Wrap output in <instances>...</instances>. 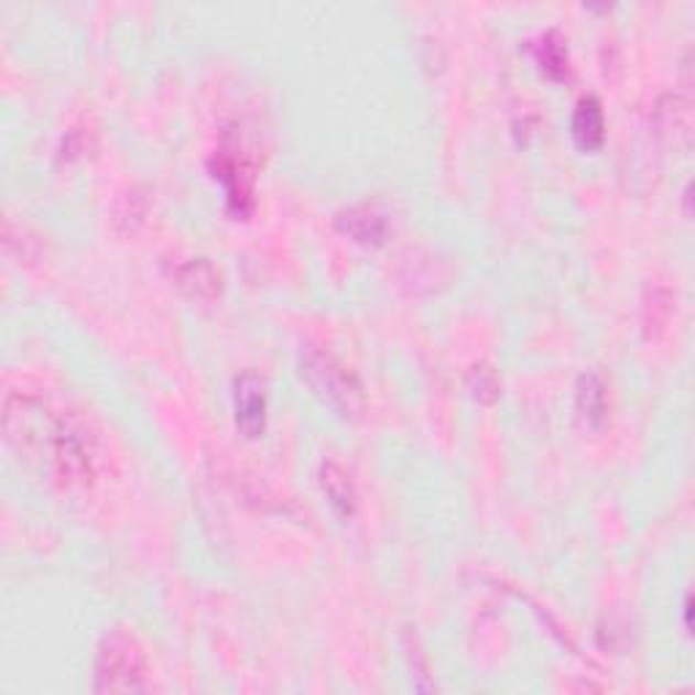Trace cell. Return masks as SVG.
I'll list each match as a JSON object with an SVG mask.
<instances>
[{"instance_id":"obj_1","label":"cell","mask_w":695,"mask_h":695,"mask_svg":"<svg viewBox=\"0 0 695 695\" xmlns=\"http://www.w3.org/2000/svg\"><path fill=\"white\" fill-rule=\"evenodd\" d=\"M302 376L310 389L343 419H359L365 411V389L359 378L329 350L307 346L302 350Z\"/></svg>"},{"instance_id":"obj_2","label":"cell","mask_w":695,"mask_h":695,"mask_svg":"<svg viewBox=\"0 0 695 695\" xmlns=\"http://www.w3.org/2000/svg\"><path fill=\"white\" fill-rule=\"evenodd\" d=\"M148 687V658L133 633L109 630L96 660V691L131 693Z\"/></svg>"},{"instance_id":"obj_3","label":"cell","mask_w":695,"mask_h":695,"mask_svg":"<svg viewBox=\"0 0 695 695\" xmlns=\"http://www.w3.org/2000/svg\"><path fill=\"white\" fill-rule=\"evenodd\" d=\"M215 180L224 185L226 204L237 218H245L253 209V169L245 161V155H237V150H229V144H220L218 153L209 161Z\"/></svg>"},{"instance_id":"obj_4","label":"cell","mask_w":695,"mask_h":695,"mask_svg":"<svg viewBox=\"0 0 695 695\" xmlns=\"http://www.w3.org/2000/svg\"><path fill=\"white\" fill-rule=\"evenodd\" d=\"M90 432L79 424L63 422L55 430V465L68 481H85L93 467Z\"/></svg>"},{"instance_id":"obj_5","label":"cell","mask_w":695,"mask_h":695,"mask_svg":"<svg viewBox=\"0 0 695 695\" xmlns=\"http://www.w3.org/2000/svg\"><path fill=\"white\" fill-rule=\"evenodd\" d=\"M234 413L245 437H259L267 426V391L256 372H242L234 381Z\"/></svg>"},{"instance_id":"obj_6","label":"cell","mask_w":695,"mask_h":695,"mask_svg":"<svg viewBox=\"0 0 695 695\" xmlns=\"http://www.w3.org/2000/svg\"><path fill=\"white\" fill-rule=\"evenodd\" d=\"M337 226L361 245H381L387 239L389 220L376 204H354L337 213Z\"/></svg>"},{"instance_id":"obj_7","label":"cell","mask_w":695,"mask_h":695,"mask_svg":"<svg viewBox=\"0 0 695 695\" xmlns=\"http://www.w3.org/2000/svg\"><path fill=\"white\" fill-rule=\"evenodd\" d=\"M571 137L579 144L584 153H593L604 144L606 139V120H604V107L595 96H584L576 104L574 120H571Z\"/></svg>"},{"instance_id":"obj_8","label":"cell","mask_w":695,"mask_h":695,"mask_svg":"<svg viewBox=\"0 0 695 695\" xmlns=\"http://www.w3.org/2000/svg\"><path fill=\"white\" fill-rule=\"evenodd\" d=\"M177 285L194 300L209 302L224 289V278L209 259H191L177 270Z\"/></svg>"},{"instance_id":"obj_9","label":"cell","mask_w":695,"mask_h":695,"mask_svg":"<svg viewBox=\"0 0 695 695\" xmlns=\"http://www.w3.org/2000/svg\"><path fill=\"white\" fill-rule=\"evenodd\" d=\"M535 63L541 66V72L552 79H565L571 72V57H568V41L560 36L557 31L541 33L539 39L530 44Z\"/></svg>"},{"instance_id":"obj_10","label":"cell","mask_w":695,"mask_h":695,"mask_svg":"<svg viewBox=\"0 0 695 695\" xmlns=\"http://www.w3.org/2000/svg\"><path fill=\"white\" fill-rule=\"evenodd\" d=\"M576 411L587 422V426L598 430L606 422V411H609V400H606V387L595 372L579 378L576 387Z\"/></svg>"},{"instance_id":"obj_11","label":"cell","mask_w":695,"mask_h":695,"mask_svg":"<svg viewBox=\"0 0 695 695\" xmlns=\"http://www.w3.org/2000/svg\"><path fill=\"white\" fill-rule=\"evenodd\" d=\"M321 489H324V495L329 498L332 508H335L337 513L350 517V513L356 511L354 481H350L348 473L337 463H332V459L321 465Z\"/></svg>"},{"instance_id":"obj_12","label":"cell","mask_w":695,"mask_h":695,"mask_svg":"<svg viewBox=\"0 0 695 695\" xmlns=\"http://www.w3.org/2000/svg\"><path fill=\"white\" fill-rule=\"evenodd\" d=\"M467 389L473 391V397H476L478 402H484V405H492V402L500 397L498 370H495L492 365H487V361H478V365H473L470 372H467Z\"/></svg>"},{"instance_id":"obj_13","label":"cell","mask_w":695,"mask_h":695,"mask_svg":"<svg viewBox=\"0 0 695 695\" xmlns=\"http://www.w3.org/2000/svg\"><path fill=\"white\" fill-rule=\"evenodd\" d=\"M650 294L652 300H647L644 305V326L647 332H660L669 324L671 313H674V296H671V291L663 289V285H655Z\"/></svg>"},{"instance_id":"obj_14","label":"cell","mask_w":695,"mask_h":695,"mask_svg":"<svg viewBox=\"0 0 695 695\" xmlns=\"http://www.w3.org/2000/svg\"><path fill=\"white\" fill-rule=\"evenodd\" d=\"M691 611H693V604H691V598L685 600V630L687 633H691Z\"/></svg>"}]
</instances>
